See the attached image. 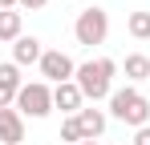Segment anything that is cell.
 <instances>
[{
	"instance_id": "1",
	"label": "cell",
	"mask_w": 150,
	"mask_h": 145,
	"mask_svg": "<svg viewBox=\"0 0 150 145\" xmlns=\"http://www.w3.org/2000/svg\"><path fill=\"white\" fill-rule=\"evenodd\" d=\"M118 69H122V65H118V61H110V56H93V61L77 65L73 81H77V89H81V97H85L89 105H98V101H110Z\"/></svg>"
},
{
	"instance_id": "2",
	"label": "cell",
	"mask_w": 150,
	"mask_h": 145,
	"mask_svg": "<svg viewBox=\"0 0 150 145\" xmlns=\"http://www.w3.org/2000/svg\"><path fill=\"white\" fill-rule=\"evenodd\" d=\"M105 105H110V117L122 121V125H130V129L150 125V101L138 93V85H122V89H114Z\"/></svg>"
},
{
	"instance_id": "3",
	"label": "cell",
	"mask_w": 150,
	"mask_h": 145,
	"mask_svg": "<svg viewBox=\"0 0 150 145\" xmlns=\"http://www.w3.org/2000/svg\"><path fill=\"white\" fill-rule=\"evenodd\" d=\"M73 36L77 45L93 48V45H105V36H110V12L98 8V4H89V8H81L73 20Z\"/></svg>"
},
{
	"instance_id": "4",
	"label": "cell",
	"mask_w": 150,
	"mask_h": 145,
	"mask_svg": "<svg viewBox=\"0 0 150 145\" xmlns=\"http://www.w3.org/2000/svg\"><path fill=\"white\" fill-rule=\"evenodd\" d=\"M12 109H16L21 117H33V121L49 117L53 113V85H45V81H25Z\"/></svg>"
},
{
	"instance_id": "5",
	"label": "cell",
	"mask_w": 150,
	"mask_h": 145,
	"mask_svg": "<svg viewBox=\"0 0 150 145\" xmlns=\"http://www.w3.org/2000/svg\"><path fill=\"white\" fill-rule=\"evenodd\" d=\"M37 69H41V77H45V85H61V81H73L77 65H73L69 52H61V48H45V56H41Z\"/></svg>"
},
{
	"instance_id": "6",
	"label": "cell",
	"mask_w": 150,
	"mask_h": 145,
	"mask_svg": "<svg viewBox=\"0 0 150 145\" xmlns=\"http://www.w3.org/2000/svg\"><path fill=\"white\" fill-rule=\"evenodd\" d=\"M53 109H61L65 117H77V113L85 109V97H81V89H77V81L53 85Z\"/></svg>"
},
{
	"instance_id": "7",
	"label": "cell",
	"mask_w": 150,
	"mask_h": 145,
	"mask_svg": "<svg viewBox=\"0 0 150 145\" xmlns=\"http://www.w3.org/2000/svg\"><path fill=\"white\" fill-rule=\"evenodd\" d=\"M21 85H25V77H21V65L4 61V65H0V109H12V105H16V93H21Z\"/></svg>"
},
{
	"instance_id": "8",
	"label": "cell",
	"mask_w": 150,
	"mask_h": 145,
	"mask_svg": "<svg viewBox=\"0 0 150 145\" xmlns=\"http://www.w3.org/2000/svg\"><path fill=\"white\" fill-rule=\"evenodd\" d=\"M77 125H81V137H85V141H101V133H105V125H110V113L98 109V105H85V109L77 113Z\"/></svg>"
},
{
	"instance_id": "9",
	"label": "cell",
	"mask_w": 150,
	"mask_h": 145,
	"mask_svg": "<svg viewBox=\"0 0 150 145\" xmlns=\"http://www.w3.org/2000/svg\"><path fill=\"white\" fill-rule=\"evenodd\" d=\"M25 141V117L16 109H0V145H21Z\"/></svg>"
},
{
	"instance_id": "10",
	"label": "cell",
	"mask_w": 150,
	"mask_h": 145,
	"mask_svg": "<svg viewBox=\"0 0 150 145\" xmlns=\"http://www.w3.org/2000/svg\"><path fill=\"white\" fill-rule=\"evenodd\" d=\"M41 56H45V45H41L37 36H21V40L12 45V65H21V69L41 65Z\"/></svg>"
},
{
	"instance_id": "11",
	"label": "cell",
	"mask_w": 150,
	"mask_h": 145,
	"mask_svg": "<svg viewBox=\"0 0 150 145\" xmlns=\"http://www.w3.org/2000/svg\"><path fill=\"white\" fill-rule=\"evenodd\" d=\"M122 72H126V81H130V85L150 81V56H146V52H130V56L122 61Z\"/></svg>"
},
{
	"instance_id": "12",
	"label": "cell",
	"mask_w": 150,
	"mask_h": 145,
	"mask_svg": "<svg viewBox=\"0 0 150 145\" xmlns=\"http://www.w3.org/2000/svg\"><path fill=\"white\" fill-rule=\"evenodd\" d=\"M25 36V20H21V8H12V12H0V40L4 45H16Z\"/></svg>"
},
{
	"instance_id": "13",
	"label": "cell",
	"mask_w": 150,
	"mask_h": 145,
	"mask_svg": "<svg viewBox=\"0 0 150 145\" xmlns=\"http://www.w3.org/2000/svg\"><path fill=\"white\" fill-rule=\"evenodd\" d=\"M126 28H130L134 40H150V12H130Z\"/></svg>"
},
{
	"instance_id": "14",
	"label": "cell",
	"mask_w": 150,
	"mask_h": 145,
	"mask_svg": "<svg viewBox=\"0 0 150 145\" xmlns=\"http://www.w3.org/2000/svg\"><path fill=\"white\" fill-rule=\"evenodd\" d=\"M61 141H69V145H81V141H85V137H81L77 117H65V121H61Z\"/></svg>"
},
{
	"instance_id": "15",
	"label": "cell",
	"mask_w": 150,
	"mask_h": 145,
	"mask_svg": "<svg viewBox=\"0 0 150 145\" xmlns=\"http://www.w3.org/2000/svg\"><path fill=\"white\" fill-rule=\"evenodd\" d=\"M130 145H150V125H142V129H134V141Z\"/></svg>"
},
{
	"instance_id": "16",
	"label": "cell",
	"mask_w": 150,
	"mask_h": 145,
	"mask_svg": "<svg viewBox=\"0 0 150 145\" xmlns=\"http://www.w3.org/2000/svg\"><path fill=\"white\" fill-rule=\"evenodd\" d=\"M49 0H16V8H28V12H41Z\"/></svg>"
},
{
	"instance_id": "17",
	"label": "cell",
	"mask_w": 150,
	"mask_h": 145,
	"mask_svg": "<svg viewBox=\"0 0 150 145\" xmlns=\"http://www.w3.org/2000/svg\"><path fill=\"white\" fill-rule=\"evenodd\" d=\"M16 8V0H0V12H12Z\"/></svg>"
},
{
	"instance_id": "18",
	"label": "cell",
	"mask_w": 150,
	"mask_h": 145,
	"mask_svg": "<svg viewBox=\"0 0 150 145\" xmlns=\"http://www.w3.org/2000/svg\"><path fill=\"white\" fill-rule=\"evenodd\" d=\"M81 145H101V141H81Z\"/></svg>"
},
{
	"instance_id": "19",
	"label": "cell",
	"mask_w": 150,
	"mask_h": 145,
	"mask_svg": "<svg viewBox=\"0 0 150 145\" xmlns=\"http://www.w3.org/2000/svg\"><path fill=\"white\" fill-rule=\"evenodd\" d=\"M122 145H126V141H122Z\"/></svg>"
}]
</instances>
